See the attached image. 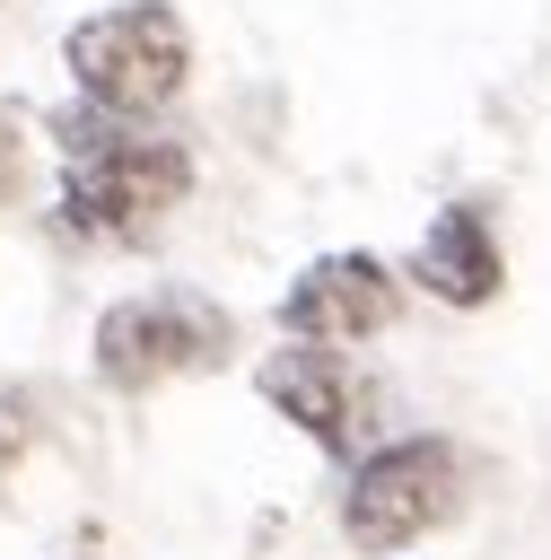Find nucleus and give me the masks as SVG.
<instances>
[{"label":"nucleus","mask_w":551,"mask_h":560,"mask_svg":"<svg viewBox=\"0 0 551 560\" xmlns=\"http://www.w3.org/2000/svg\"><path fill=\"white\" fill-rule=\"evenodd\" d=\"M0 175H9V149H0Z\"/></svg>","instance_id":"1a4fd4ad"},{"label":"nucleus","mask_w":551,"mask_h":560,"mask_svg":"<svg viewBox=\"0 0 551 560\" xmlns=\"http://www.w3.org/2000/svg\"><path fill=\"white\" fill-rule=\"evenodd\" d=\"M219 359H227V315L192 289H149V298H122L96 315V376L114 394H149V385L219 368Z\"/></svg>","instance_id":"7ed1b4c3"},{"label":"nucleus","mask_w":551,"mask_h":560,"mask_svg":"<svg viewBox=\"0 0 551 560\" xmlns=\"http://www.w3.org/2000/svg\"><path fill=\"white\" fill-rule=\"evenodd\" d=\"M464 499V472H455V446L446 438H402V446H376L350 490H341V525L359 551H402L411 534L446 525Z\"/></svg>","instance_id":"20e7f679"},{"label":"nucleus","mask_w":551,"mask_h":560,"mask_svg":"<svg viewBox=\"0 0 551 560\" xmlns=\"http://www.w3.org/2000/svg\"><path fill=\"white\" fill-rule=\"evenodd\" d=\"M61 61L79 79V96L105 114H166L184 70H192V35L166 0H114V9L70 26Z\"/></svg>","instance_id":"f03ea898"},{"label":"nucleus","mask_w":551,"mask_h":560,"mask_svg":"<svg viewBox=\"0 0 551 560\" xmlns=\"http://www.w3.org/2000/svg\"><path fill=\"white\" fill-rule=\"evenodd\" d=\"M262 394L315 438V446H350V429H359V385L341 376V359L324 350V341H289V350H271L262 359Z\"/></svg>","instance_id":"423d86ee"},{"label":"nucleus","mask_w":551,"mask_h":560,"mask_svg":"<svg viewBox=\"0 0 551 560\" xmlns=\"http://www.w3.org/2000/svg\"><path fill=\"white\" fill-rule=\"evenodd\" d=\"M402 315V289H394V271L376 262V254H324V262H306L297 271V289L280 298V332L289 341H367V332H385Z\"/></svg>","instance_id":"39448f33"},{"label":"nucleus","mask_w":551,"mask_h":560,"mask_svg":"<svg viewBox=\"0 0 551 560\" xmlns=\"http://www.w3.org/2000/svg\"><path fill=\"white\" fill-rule=\"evenodd\" d=\"M17 446H26V411H17V402H0V464H9Z\"/></svg>","instance_id":"6e6552de"},{"label":"nucleus","mask_w":551,"mask_h":560,"mask_svg":"<svg viewBox=\"0 0 551 560\" xmlns=\"http://www.w3.org/2000/svg\"><path fill=\"white\" fill-rule=\"evenodd\" d=\"M52 149H61V228L96 236V245L149 236L192 192V149L175 131H157L149 114L70 105L52 122Z\"/></svg>","instance_id":"f257e3e1"},{"label":"nucleus","mask_w":551,"mask_h":560,"mask_svg":"<svg viewBox=\"0 0 551 560\" xmlns=\"http://www.w3.org/2000/svg\"><path fill=\"white\" fill-rule=\"evenodd\" d=\"M411 280L429 298H446V306H490L499 298V236H490V219L472 201H446L429 219L420 254H411Z\"/></svg>","instance_id":"0eeeda50"}]
</instances>
